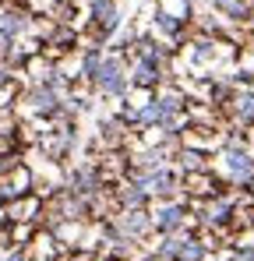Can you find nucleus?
Here are the masks:
<instances>
[{"instance_id":"nucleus-1","label":"nucleus","mask_w":254,"mask_h":261,"mask_svg":"<svg viewBox=\"0 0 254 261\" xmlns=\"http://www.w3.org/2000/svg\"><path fill=\"white\" fill-rule=\"evenodd\" d=\"M92 85L99 88L103 95H110V99L124 95L127 85H131V74H127L124 60H120V57H103V67H99V74L92 78Z\"/></svg>"},{"instance_id":"nucleus-2","label":"nucleus","mask_w":254,"mask_h":261,"mask_svg":"<svg viewBox=\"0 0 254 261\" xmlns=\"http://www.w3.org/2000/svg\"><path fill=\"white\" fill-rule=\"evenodd\" d=\"M25 102H29V110H32V113H39V117H57V113H60V92H53L49 85L29 88Z\"/></svg>"},{"instance_id":"nucleus-3","label":"nucleus","mask_w":254,"mask_h":261,"mask_svg":"<svg viewBox=\"0 0 254 261\" xmlns=\"http://www.w3.org/2000/svg\"><path fill=\"white\" fill-rule=\"evenodd\" d=\"M222 166H226L230 180H237V184H247V180H254V159L244 152V148H230V152L222 155Z\"/></svg>"},{"instance_id":"nucleus-4","label":"nucleus","mask_w":254,"mask_h":261,"mask_svg":"<svg viewBox=\"0 0 254 261\" xmlns=\"http://www.w3.org/2000/svg\"><path fill=\"white\" fill-rule=\"evenodd\" d=\"M127 74H131V85H138V88H156L159 82H163L159 60H148V57H138L134 67H131Z\"/></svg>"},{"instance_id":"nucleus-5","label":"nucleus","mask_w":254,"mask_h":261,"mask_svg":"<svg viewBox=\"0 0 254 261\" xmlns=\"http://www.w3.org/2000/svg\"><path fill=\"white\" fill-rule=\"evenodd\" d=\"M88 14H92V25H95L103 36H110V32L120 25V11H117V4H113V0H95Z\"/></svg>"},{"instance_id":"nucleus-6","label":"nucleus","mask_w":254,"mask_h":261,"mask_svg":"<svg viewBox=\"0 0 254 261\" xmlns=\"http://www.w3.org/2000/svg\"><path fill=\"white\" fill-rule=\"evenodd\" d=\"M184 216H187V212H184L180 205H163V208L156 212V219H152V226H156L159 233H176V229L184 226Z\"/></svg>"},{"instance_id":"nucleus-7","label":"nucleus","mask_w":254,"mask_h":261,"mask_svg":"<svg viewBox=\"0 0 254 261\" xmlns=\"http://www.w3.org/2000/svg\"><path fill=\"white\" fill-rule=\"evenodd\" d=\"M29 194V173L25 170H14L11 180H0V201H18Z\"/></svg>"},{"instance_id":"nucleus-8","label":"nucleus","mask_w":254,"mask_h":261,"mask_svg":"<svg viewBox=\"0 0 254 261\" xmlns=\"http://www.w3.org/2000/svg\"><path fill=\"white\" fill-rule=\"evenodd\" d=\"M95 187H99V173H95L92 166H82L78 173L71 176V191H74L78 198H85V194H92Z\"/></svg>"},{"instance_id":"nucleus-9","label":"nucleus","mask_w":254,"mask_h":261,"mask_svg":"<svg viewBox=\"0 0 254 261\" xmlns=\"http://www.w3.org/2000/svg\"><path fill=\"white\" fill-rule=\"evenodd\" d=\"M120 226H124L127 237H141V233H145V229L152 226V219L145 216V208H131V212H124Z\"/></svg>"},{"instance_id":"nucleus-10","label":"nucleus","mask_w":254,"mask_h":261,"mask_svg":"<svg viewBox=\"0 0 254 261\" xmlns=\"http://www.w3.org/2000/svg\"><path fill=\"white\" fill-rule=\"evenodd\" d=\"M0 32H7L11 39H18L21 32H29V18L18 11H0Z\"/></svg>"},{"instance_id":"nucleus-11","label":"nucleus","mask_w":254,"mask_h":261,"mask_svg":"<svg viewBox=\"0 0 254 261\" xmlns=\"http://www.w3.org/2000/svg\"><path fill=\"white\" fill-rule=\"evenodd\" d=\"M120 205H124L127 212L131 208H145L148 205V191H141L138 184H127V187H120Z\"/></svg>"},{"instance_id":"nucleus-12","label":"nucleus","mask_w":254,"mask_h":261,"mask_svg":"<svg viewBox=\"0 0 254 261\" xmlns=\"http://www.w3.org/2000/svg\"><path fill=\"white\" fill-rule=\"evenodd\" d=\"M103 57H106V53H103V49H95V46L85 53V57H82V78H88V82H92V78L99 74V67H103Z\"/></svg>"},{"instance_id":"nucleus-13","label":"nucleus","mask_w":254,"mask_h":261,"mask_svg":"<svg viewBox=\"0 0 254 261\" xmlns=\"http://www.w3.org/2000/svg\"><path fill=\"white\" fill-rule=\"evenodd\" d=\"M205 258V244H198V240H184L180 244V258L176 261H201Z\"/></svg>"},{"instance_id":"nucleus-14","label":"nucleus","mask_w":254,"mask_h":261,"mask_svg":"<svg viewBox=\"0 0 254 261\" xmlns=\"http://www.w3.org/2000/svg\"><path fill=\"white\" fill-rule=\"evenodd\" d=\"M215 7L230 18H247V0H215Z\"/></svg>"},{"instance_id":"nucleus-15","label":"nucleus","mask_w":254,"mask_h":261,"mask_svg":"<svg viewBox=\"0 0 254 261\" xmlns=\"http://www.w3.org/2000/svg\"><path fill=\"white\" fill-rule=\"evenodd\" d=\"M156 25H159V32H166V36H180V18H173V14H159L156 18Z\"/></svg>"},{"instance_id":"nucleus-16","label":"nucleus","mask_w":254,"mask_h":261,"mask_svg":"<svg viewBox=\"0 0 254 261\" xmlns=\"http://www.w3.org/2000/svg\"><path fill=\"white\" fill-rule=\"evenodd\" d=\"M233 110H237V117H240V120H247V124H251V120H254V95H240Z\"/></svg>"},{"instance_id":"nucleus-17","label":"nucleus","mask_w":254,"mask_h":261,"mask_svg":"<svg viewBox=\"0 0 254 261\" xmlns=\"http://www.w3.org/2000/svg\"><path fill=\"white\" fill-rule=\"evenodd\" d=\"M230 219V201H212L209 205V222H226Z\"/></svg>"},{"instance_id":"nucleus-18","label":"nucleus","mask_w":254,"mask_h":261,"mask_svg":"<svg viewBox=\"0 0 254 261\" xmlns=\"http://www.w3.org/2000/svg\"><path fill=\"white\" fill-rule=\"evenodd\" d=\"M180 159H184V166H187V170H198V166H201V155H198V152H184Z\"/></svg>"},{"instance_id":"nucleus-19","label":"nucleus","mask_w":254,"mask_h":261,"mask_svg":"<svg viewBox=\"0 0 254 261\" xmlns=\"http://www.w3.org/2000/svg\"><path fill=\"white\" fill-rule=\"evenodd\" d=\"M11 46H14V39H11L7 32H0V57H7V53H11Z\"/></svg>"},{"instance_id":"nucleus-20","label":"nucleus","mask_w":254,"mask_h":261,"mask_svg":"<svg viewBox=\"0 0 254 261\" xmlns=\"http://www.w3.org/2000/svg\"><path fill=\"white\" fill-rule=\"evenodd\" d=\"M7 82H11V74H7V67H4V64H0V88L7 85Z\"/></svg>"},{"instance_id":"nucleus-21","label":"nucleus","mask_w":254,"mask_h":261,"mask_svg":"<svg viewBox=\"0 0 254 261\" xmlns=\"http://www.w3.org/2000/svg\"><path fill=\"white\" fill-rule=\"evenodd\" d=\"M4 261H25V254H21V251H14V254H7Z\"/></svg>"},{"instance_id":"nucleus-22","label":"nucleus","mask_w":254,"mask_h":261,"mask_svg":"<svg viewBox=\"0 0 254 261\" xmlns=\"http://www.w3.org/2000/svg\"><path fill=\"white\" fill-rule=\"evenodd\" d=\"M187 4H191V0H187Z\"/></svg>"}]
</instances>
